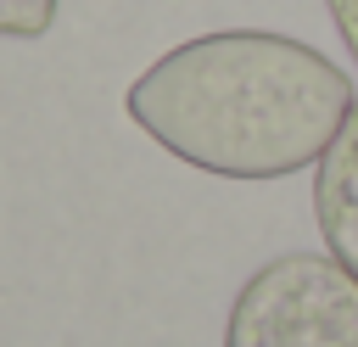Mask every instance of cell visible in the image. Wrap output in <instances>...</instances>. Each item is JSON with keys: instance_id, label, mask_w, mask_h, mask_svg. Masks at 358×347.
<instances>
[{"instance_id": "3957f363", "label": "cell", "mask_w": 358, "mask_h": 347, "mask_svg": "<svg viewBox=\"0 0 358 347\" xmlns=\"http://www.w3.org/2000/svg\"><path fill=\"white\" fill-rule=\"evenodd\" d=\"M313 218L330 257L347 274H358V101L324 146V157L313 162Z\"/></svg>"}, {"instance_id": "277c9868", "label": "cell", "mask_w": 358, "mask_h": 347, "mask_svg": "<svg viewBox=\"0 0 358 347\" xmlns=\"http://www.w3.org/2000/svg\"><path fill=\"white\" fill-rule=\"evenodd\" d=\"M56 22V0H0V34L6 39H39Z\"/></svg>"}, {"instance_id": "5b68a950", "label": "cell", "mask_w": 358, "mask_h": 347, "mask_svg": "<svg viewBox=\"0 0 358 347\" xmlns=\"http://www.w3.org/2000/svg\"><path fill=\"white\" fill-rule=\"evenodd\" d=\"M324 6H330V22H336L341 45H347L352 62H358V0H324Z\"/></svg>"}, {"instance_id": "6da1fadb", "label": "cell", "mask_w": 358, "mask_h": 347, "mask_svg": "<svg viewBox=\"0 0 358 347\" xmlns=\"http://www.w3.org/2000/svg\"><path fill=\"white\" fill-rule=\"evenodd\" d=\"M352 101V78L330 56L263 28L185 39L123 95L129 118L168 157L218 179H285L313 168Z\"/></svg>"}, {"instance_id": "7a4b0ae2", "label": "cell", "mask_w": 358, "mask_h": 347, "mask_svg": "<svg viewBox=\"0 0 358 347\" xmlns=\"http://www.w3.org/2000/svg\"><path fill=\"white\" fill-rule=\"evenodd\" d=\"M224 347H358V274L330 252L263 263L235 291Z\"/></svg>"}]
</instances>
